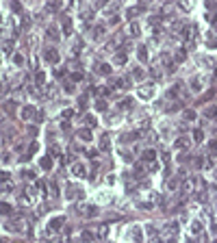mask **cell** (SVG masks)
Returning a JSON list of instances; mask_svg holds the SVG:
<instances>
[{
    "instance_id": "3",
    "label": "cell",
    "mask_w": 217,
    "mask_h": 243,
    "mask_svg": "<svg viewBox=\"0 0 217 243\" xmlns=\"http://www.w3.org/2000/svg\"><path fill=\"white\" fill-rule=\"evenodd\" d=\"M61 224H63V219H54V222H52V228H54V230L61 228Z\"/></svg>"
},
{
    "instance_id": "6",
    "label": "cell",
    "mask_w": 217,
    "mask_h": 243,
    "mask_svg": "<svg viewBox=\"0 0 217 243\" xmlns=\"http://www.w3.org/2000/svg\"><path fill=\"white\" fill-rule=\"evenodd\" d=\"M167 243H176V239H169V241H167Z\"/></svg>"
},
{
    "instance_id": "2",
    "label": "cell",
    "mask_w": 217,
    "mask_h": 243,
    "mask_svg": "<svg viewBox=\"0 0 217 243\" xmlns=\"http://www.w3.org/2000/svg\"><path fill=\"white\" fill-rule=\"evenodd\" d=\"M193 137H196V139H198V141H202V139H204V135H202V130H196V132H193Z\"/></svg>"
},
{
    "instance_id": "5",
    "label": "cell",
    "mask_w": 217,
    "mask_h": 243,
    "mask_svg": "<svg viewBox=\"0 0 217 243\" xmlns=\"http://www.w3.org/2000/svg\"><path fill=\"white\" fill-rule=\"evenodd\" d=\"M98 232H100V237H104V234H107V232H109V230H107V226H102V228H100V230H98Z\"/></svg>"
},
{
    "instance_id": "1",
    "label": "cell",
    "mask_w": 217,
    "mask_h": 243,
    "mask_svg": "<svg viewBox=\"0 0 217 243\" xmlns=\"http://www.w3.org/2000/svg\"><path fill=\"white\" fill-rule=\"evenodd\" d=\"M143 156H146L148 161H152V158H154V150H146V154H143Z\"/></svg>"
},
{
    "instance_id": "4",
    "label": "cell",
    "mask_w": 217,
    "mask_h": 243,
    "mask_svg": "<svg viewBox=\"0 0 217 243\" xmlns=\"http://www.w3.org/2000/svg\"><path fill=\"white\" fill-rule=\"evenodd\" d=\"M185 117L187 119H193V117H196V113H193V111H185Z\"/></svg>"
}]
</instances>
